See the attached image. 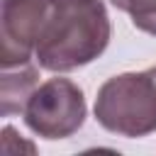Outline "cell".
Listing matches in <instances>:
<instances>
[{
  "instance_id": "277c9868",
  "label": "cell",
  "mask_w": 156,
  "mask_h": 156,
  "mask_svg": "<svg viewBox=\"0 0 156 156\" xmlns=\"http://www.w3.org/2000/svg\"><path fill=\"white\" fill-rule=\"evenodd\" d=\"M54 0H2L0 7V63H29Z\"/></svg>"
},
{
  "instance_id": "6da1fadb",
  "label": "cell",
  "mask_w": 156,
  "mask_h": 156,
  "mask_svg": "<svg viewBox=\"0 0 156 156\" xmlns=\"http://www.w3.org/2000/svg\"><path fill=\"white\" fill-rule=\"evenodd\" d=\"M110 34L102 0H54L34 56L46 71H76L107 49Z\"/></svg>"
},
{
  "instance_id": "8992f818",
  "label": "cell",
  "mask_w": 156,
  "mask_h": 156,
  "mask_svg": "<svg viewBox=\"0 0 156 156\" xmlns=\"http://www.w3.org/2000/svg\"><path fill=\"white\" fill-rule=\"evenodd\" d=\"M117 10L132 17V24L156 37V0H110Z\"/></svg>"
},
{
  "instance_id": "3957f363",
  "label": "cell",
  "mask_w": 156,
  "mask_h": 156,
  "mask_svg": "<svg viewBox=\"0 0 156 156\" xmlns=\"http://www.w3.org/2000/svg\"><path fill=\"white\" fill-rule=\"evenodd\" d=\"M83 90L68 78H49L37 85L24 107V124L44 139H66L85 122Z\"/></svg>"
},
{
  "instance_id": "5b68a950",
  "label": "cell",
  "mask_w": 156,
  "mask_h": 156,
  "mask_svg": "<svg viewBox=\"0 0 156 156\" xmlns=\"http://www.w3.org/2000/svg\"><path fill=\"white\" fill-rule=\"evenodd\" d=\"M37 88V68L29 63L2 68L0 80V115L10 117L15 112H24L29 95Z\"/></svg>"
},
{
  "instance_id": "7a4b0ae2",
  "label": "cell",
  "mask_w": 156,
  "mask_h": 156,
  "mask_svg": "<svg viewBox=\"0 0 156 156\" xmlns=\"http://www.w3.org/2000/svg\"><path fill=\"white\" fill-rule=\"evenodd\" d=\"M95 119L129 139L156 132V66L107 78L95 98Z\"/></svg>"
}]
</instances>
